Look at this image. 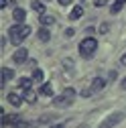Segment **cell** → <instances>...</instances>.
<instances>
[{"instance_id": "6da1fadb", "label": "cell", "mask_w": 126, "mask_h": 128, "mask_svg": "<svg viewBox=\"0 0 126 128\" xmlns=\"http://www.w3.org/2000/svg\"><path fill=\"white\" fill-rule=\"evenodd\" d=\"M28 35H30V26H28V24H22V22L10 26V30H8V39H10L14 45H20Z\"/></svg>"}, {"instance_id": "7a4b0ae2", "label": "cell", "mask_w": 126, "mask_h": 128, "mask_svg": "<svg viewBox=\"0 0 126 128\" xmlns=\"http://www.w3.org/2000/svg\"><path fill=\"white\" fill-rule=\"evenodd\" d=\"M96 49H98V41L92 39V37H88V39H84L80 43V55L84 59H92L94 53H96Z\"/></svg>"}, {"instance_id": "3957f363", "label": "cell", "mask_w": 126, "mask_h": 128, "mask_svg": "<svg viewBox=\"0 0 126 128\" xmlns=\"http://www.w3.org/2000/svg\"><path fill=\"white\" fill-rule=\"evenodd\" d=\"M73 98H75V90H73V88H67L65 92H63V96L53 98V104L59 106V108H65V106H69V104L73 102Z\"/></svg>"}, {"instance_id": "277c9868", "label": "cell", "mask_w": 126, "mask_h": 128, "mask_svg": "<svg viewBox=\"0 0 126 128\" xmlns=\"http://www.w3.org/2000/svg\"><path fill=\"white\" fill-rule=\"evenodd\" d=\"M122 118H124V114H122V112H116V114H112L108 120H104V122H102V128L116 126V124H120V122H122Z\"/></svg>"}, {"instance_id": "5b68a950", "label": "cell", "mask_w": 126, "mask_h": 128, "mask_svg": "<svg viewBox=\"0 0 126 128\" xmlns=\"http://www.w3.org/2000/svg\"><path fill=\"white\" fill-rule=\"evenodd\" d=\"M26 55H28V51L24 49V47H20V49H16V51H14L12 61H14V63H24V61H26Z\"/></svg>"}, {"instance_id": "8992f818", "label": "cell", "mask_w": 126, "mask_h": 128, "mask_svg": "<svg viewBox=\"0 0 126 128\" xmlns=\"http://www.w3.org/2000/svg\"><path fill=\"white\" fill-rule=\"evenodd\" d=\"M20 126L22 122H20V118L18 116H14V114H10V116H2V126Z\"/></svg>"}, {"instance_id": "52a82bcc", "label": "cell", "mask_w": 126, "mask_h": 128, "mask_svg": "<svg viewBox=\"0 0 126 128\" xmlns=\"http://www.w3.org/2000/svg\"><path fill=\"white\" fill-rule=\"evenodd\" d=\"M94 92H102L104 88H106V79L104 77H94V82H92V86H90Z\"/></svg>"}, {"instance_id": "ba28073f", "label": "cell", "mask_w": 126, "mask_h": 128, "mask_svg": "<svg viewBox=\"0 0 126 128\" xmlns=\"http://www.w3.org/2000/svg\"><path fill=\"white\" fill-rule=\"evenodd\" d=\"M6 100H8V104H12V106H20L24 98H22V96H18V94H8Z\"/></svg>"}, {"instance_id": "9c48e42d", "label": "cell", "mask_w": 126, "mask_h": 128, "mask_svg": "<svg viewBox=\"0 0 126 128\" xmlns=\"http://www.w3.org/2000/svg\"><path fill=\"white\" fill-rule=\"evenodd\" d=\"M33 82H35L33 77H20V79H18V88L24 92V90H28V88H33Z\"/></svg>"}, {"instance_id": "30bf717a", "label": "cell", "mask_w": 126, "mask_h": 128, "mask_svg": "<svg viewBox=\"0 0 126 128\" xmlns=\"http://www.w3.org/2000/svg\"><path fill=\"white\" fill-rule=\"evenodd\" d=\"M82 14H84V6H73L71 12H69V20H77V18H82Z\"/></svg>"}, {"instance_id": "8fae6325", "label": "cell", "mask_w": 126, "mask_h": 128, "mask_svg": "<svg viewBox=\"0 0 126 128\" xmlns=\"http://www.w3.org/2000/svg\"><path fill=\"white\" fill-rule=\"evenodd\" d=\"M12 18L16 20V22H22V20L26 18V12H24L22 8H14V10H12Z\"/></svg>"}, {"instance_id": "7c38bea8", "label": "cell", "mask_w": 126, "mask_h": 128, "mask_svg": "<svg viewBox=\"0 0 126 128\" xmlns=\"http://www.w3.org/2000/svg\"><path fill=\"white\" fill-rule=\"evenodd\" d=\"M30 8H33L37 14H45V4L39 2V0H33V2H30Z\"/></svg>"}, {"instance_id": "4fadbf2b", "label": "cell", "mask_w": 126, "mask_h": 128, "mask_svg": "<svg viewBox=\"0 0 126 128\" xmlns=\"http://www.w3.org/2000/svg\"><path fill=\"white\" fill-rule=\"evenodd\" d=\"M37 37H39V41H43V43H47V41L51 39V33H49V30H47V26H43V28L39 30V33H37Z\"/></svg>"}, {"instance_id": "5bb4252c", "label": "cell", "mask_w": 126, "mask_h": 128, "mask_svg": "<svg viewBox=\"0 0 126 128\" xmlns=\"http://www.w3.org/2000/svg\"><path fill=\"white\" fill-rule=\"evenodd\" d=\"M22 98H24L26 102H37V94L33 92V88H28V90H24V94H22Z\"/></svg>"}, {"instance_id": "9a60e30c", "label": "cell", "mask_w": 126, "mask_h": 128, "mask_svg": "<svg viewBox=\"0 0 126 128\" xmlns=\"http://www.w3.org/2000/svg\"><path fill=\"white\" fill-rule=\"evenodd\" d=\"M55 22V16H51V14H41V24L43 26H51Z\"/></svg>"}, {"instance_id": "2e32d148", "label": "cell", "mask_w": 126, "mask_h": 128, "mask_svg": "<svg viewBox=\"0 0 126 128\" xmlns=\"http://www.w3.org/2000/svg\"><path fill=\"white\" fill-rule=\"evenodd\" d=\"M12 75H14V71H12V69L2 67V88H4V84L8 82V79H12Z\"/></svg>"}, {"instance_id": "e0dca14e", "label": "cell", "mask_w": 126, "mask_h": 128, "mask_svg": "<svg viewBox=\"0 0 126 128\" xmlns=\"http://www.w3.org/2000/svg\"><path fill=\"white\" fill-rule=\"evenodd\" d=\"M124 4H126V0H114V4L110 6V12L116 14L118 10H122V6H124Z\"/></svg>"}, {"instance_id": "ac0fdd59", "label": "cell", "mask_w": 126, "mask_h": 128, "mask_svg": "<svg viewBox=\"0 0 126 128\" xmlns=\"http://www.w3.org/2000/svg\"><path fill=\"white\" fill-rule=\"evenodd\" d=\"M39 92H41L43 96H49V98H53V86H51V84H43Z\"/></svg>"}, {"instance_id": "d6986e66", "label": "cell", "mask_w": 126, "mask_h": 128, "mask_svg": "<svg viewBox=\"0 0 126 128\" xmlns=\"http://www.w3.org/2000/svg\"><path fill=\"white\" fill-rule=\"evenodd\" d=\"M30 77H33V79H35L37 84H41V82H43V71H41V69H35Z\"/></svg>"}, {"instance_id": "ffe728a7", "label": "cell", "mask_w": 126, "mask_h": 128, "mask_svg": "<svg viewBox=\"0 0 126 128\" xmlns=\"http://www.w3.org/2000/svg\"><path fill=\"white\" fill-rule=\"evenodd\" d=\"M55 120V116H43L41 120H39V124H51Z\"/></svg>"}, {"instance_id": "44dd1931", "label": "cell", "mask_w": 126, "mask_h": 128, "mask_svg": "<svg viewBox=\"0 0 126 128\" xmlns=\"http://www.w3.org/2000/svg\"><path fill=\"white\" fill-rule=\"evenodd\" d=\"M94 94V90L90 88V90H82V96H84V98H90V96Z\"/></svg>"}, {"instance_id": "7402d4cb", "label": "cell", "mask_w": 126, "mask_h": 128, "mask_svg": "<svg viewBox=\"0 0 126 128\" xmlns=\"http://www.w3.org/2000/svg\"><path fill=\"white\" fill-rule=\"evenodd\" d=\"M6 43H8V41H6V37L2 35V41H0V49H2V51H4V47H6Z\"/></svg>"}, {"instance_id": "603a6c76", "label": "cell", "mask_w": 126, "mask_h": 128, "mask_svg": "<svg viewBox=\"0 0 126 128\" xmlns=\"http://www.w3.org/2000/svg\"><path fill=\"white\" fill-rule=\"evenodd\" d=\"M73 33H75V30H73V28H67V30H65V37L69 39V37H73Z\"/></svg>"}, {"instance_id": "cb8c5ba5", "label": "cell", "mask_w": 126, "mask_h": 128, "mask_svg": "<svg viewBox=\"0 0 126 128\" xmlns=\"http://www.w3.org/2000/svg\"><path fill=\"white\" fill-rule=\"evenodd\" d=\"M6 6H8V0H0V8H2V10H4Z\"/></svg>"}, {"instance_id": "d4e9b609", "label": "cell", "mask_w": 126, "mask_h": 128, "mask_svg": "<svg viewBox=\"0 0 126 128\" xmlns=\"http://www.w3.org/2000/svg\"><path fill=\"white\" fill-rule=\"evenodd\" d=\"M59 4H63V6H67V4H71V0H57Z\"/></svg>"}, {"instance_id": "484cf974", "label": "cell", "mask_w": 126, "mask_h": 128, "mask_svg": "<svg viewBox=\"0 0 126 128\" xmlns=\"http://www.w3.org/2000/svg\"><path fill=\"white\" fill-rule=\"evenodd\" d=\"M100 33H108V24H102L100 26Z\"/></svg>"}, {"instance_id": "4316f807", "label": "cell", "mask_w": 126, "mask_h": 128, "mask_svg": "<svg viewBox=\"0 0 126 128\" xmlns=\"http://www.w3.org/2000/svg\"><path fill=\"white\" fill-rule=\"evenodd\" d=\"M120 65H126V53H124V55L120 57Z\"/></svg>"}, {"instance_id": "83f0119b", "label": "cell", "mask_w": 126, "mask_h": 128, "mask_svg": "<svg viewBox=\"0 0 126 128\" xmlns=\"http://www.w3.org/2000/svg\"><path fill=\"white\" fill-rule=\"evenodd\" d=\"M106 4V0H96V6H104Z\"/></svg>"}, {"instance_id": "f1b7e54d", "label": "cell", "mask_w": 126, "mask_h": 128, "mask_svg": "<svg viewBox=\"0 0 126 128\" xmlns=\"http://www.w3.org/2000/svg\"><path fill=\"white\" fill-rule=\"evenodd\" d=\"M120 88H122V90H126V77H124L122 82H120Z\"/></svg>"}]
</instances>
